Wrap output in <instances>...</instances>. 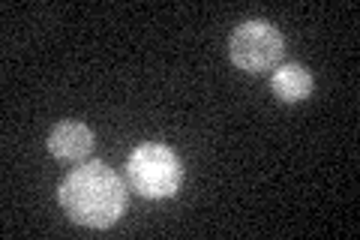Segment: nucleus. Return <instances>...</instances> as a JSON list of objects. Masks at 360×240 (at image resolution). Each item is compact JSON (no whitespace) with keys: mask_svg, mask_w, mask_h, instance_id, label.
Wrapping results in <instances>:
<instances>
[{"mask_svg":"<svg viewBox=\"0 0 360 240\" xmlns=\"http://www.w3.org/2000/svg\"><path fill=\"white\" fill-rule=\"evenodd\" d=\"M60 208L72 222L87 228L115 225L127 210V187L105 163H84L63 180L58 192Z\"/></svg>","mask_w":360,"mask_h":240,"instance_id":"obj_1","label":"nucleus"},{"mask_svg":"<svg viewBox=\"0 0 360 240\" xmlns=\"http://www.w3.org/2000/svg\"><path fill=\"white\" fill-rule=\"evenodd\" d=\"M127 180L132 192L144 198H168L180 189L184 168L165 144H141L127 159Z\"/></svg>","mask_w":360,"mask_h":240,"instance_id":"obj_2","label":"nucleus"},{"mask_svg":"<svg viewBox=\"0 0 360 240\" xmlns=\"http://www.w3.org/2000/svg\"><path fill=\"white\" fill-rule=\"evenodd\" d=\"M283 37L274 25L255 18L243 21V25L231 33L229 39V54L234 66H240L246 72H267L283 61Z\"/></svg>","mask_w":360,"mask_h":240,"instance_id":"obj_3","label":"nucleus"},{"mask_svg":"<svg viewBox=\"0 0 360 240\" xmlns=\"http://www.w3.org/2000/svg\"><path fill=\"white\" fill-rule=\"evenodd\" d=\"M49 151H51V156L66 159V163H78V159H84L94 151V132H90L84 123L63 120L49 135Z\"/></svg>","mask_w":360,"mask_h":240,"instance_id":"obj_4","label":"nucleus"},{"mask_svg":"<svg viewBox=\"0 0 360 240\" xmlns=\"http://www.w3.org/2000/svg\"><path fill=\"white\" fill-rule=\"evenodd\" d=\"M270 87H274V94L283 102H300L309 96L312 75L307 66H300V63H283L274 72V78H270Z\"/></svg>","mask_w":360,"mask_h":240,"instance_id":"obj_5","label":"nucleus"}]
</instances>
